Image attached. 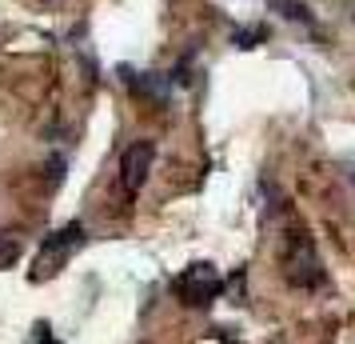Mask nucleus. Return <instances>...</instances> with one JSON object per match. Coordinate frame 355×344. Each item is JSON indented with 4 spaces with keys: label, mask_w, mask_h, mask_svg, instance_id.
Here are the masks:
<instances>
[{
    "label": "nucleus",
    "mask_w": 355,
    "mask_h": 344,
    "mask_svg": "<svg viewBox=\"0 0 355 344\" xmlns=\"http://www.w3.org/2000/svg\"><path fill=\"white\" fill-rule=\"evenodd\" d=\"M80 245V229L76 224H68V229L52 232V240L44 245V252H40V261H36V277H49L52 264L56 261H68V252Z\"/></svg>",
    "instance_id": "2"
},
{
    "label": "nucleus",
    "mask_w": 355,
    "mask_h": 344,
    "mask_svg": "<svg viewBox=\"0 0 355 344\" xmlns=\"http://www.w3.org/2000/svg\"><path fill=\"white\" fill-rule=\"evenodd\" d=\"M152 161H156V145H152V140H136V145H128L124 161H120V181H124L128 193H136V188L148 181Z\"/></svg>",
    "instance_id": "1"
},
{
    "label": "nucleus",
    "mask_w": 355,
    "mask_h": 344,
    "mask_svg": "<svg viewBox=\"0 0 355 344\" xmlns=\"http://www.w3.org/2000/svg\"><path fill=\"white\" fill-rule=\"evenodd\" d=\"M184 284H196V293H192L196 300H192V304H208V296H216V288H220V280H216L211 268H192Z\"/></svg>",
    "instance_id": "3"
}]
</instances>
